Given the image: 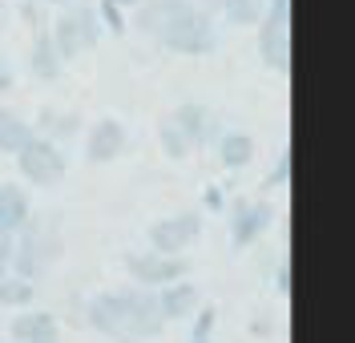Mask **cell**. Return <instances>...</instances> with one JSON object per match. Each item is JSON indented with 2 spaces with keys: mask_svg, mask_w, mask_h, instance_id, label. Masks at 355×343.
I'll return each instance as SVG.
<instances>
[{
  "mask_svg": "<svg viewBox=\"0 0 355 343\" xmlns=\"http://www.w3.org/2000/svg\"><path fill=\"white\" fill-rule=\"evenodd\" d=\"M157 41L166 49H174V53L202 57V53L214 49V21H210V12L194 8L190 0H166Z\"/></svg>",
  "mask_w": 355,
  "mask_h": 343,
  "instance_id": "1",
  "label": "cell"
},
{
  "mask_svg": "<svg viewBox=\"0 0 355 343\" xmlns=\"http://www.w3.org/2000/svg\"><path fill=\"white\" fill-rule=\"evenodd\" d=\"M121 303H125V327H121V340H154L157 331L166 327L162 311H157V295L146 291V287H125L121 291Z\"/></svg>",
  "mask_w": 355,
  "mask_h": 343,
  "instance_id": "2",
  "label": "cell"
},
{
  "mask_svg": "<svg viewBox=\"0 0 355 343\" xmlns=\"http://www.w3.org/2000/svg\"><path fill=\"white\" fill-rule=\"evenodd\" d=\"M17 161H21V174L33 186H57L65 178V154L49 137H33L21 154H17Z\"/></svg>",
  "mask_w": 355,
  "mask_h": 343,
  "instance_id": "3",
  "label": "cell"
},
{
  "mask_svg": "<svg viewBox=\"0 0 355 343\" xmlns=\"http://www.w3.org/2000/svg\"><path fill=\"white\" fill-rule=\"evenodd\" d=\"M198 230H202V218L194 210L174 214V218H157L154 227H150V247H154V254L178 258V251H186L198 238Z\"/></svg>",
  "mask_w": 355,
  "mask_h": 343,
  "instance_id": "4",
  "label": "cell"
},
{
  "mask_svg": "<svg viewBox=\"0 0 355 343\" xmlns=\"http://www.w3.org/2000/svg\"><path fill=\"white\" fill-rule=\"evenodd\" d=\"M125 271L133 274V283L137 287H146V291H154L157 283H178L182 274H190V263L178 254V258H166V254H130L125 258Z\"/></svg>",
  "mask_w": 355,
  "mask_h": 343,
  "instance_id": "5",
  "label": "cell"
},
{
  "mask_svg": "<svg viewBox=\"0 0 355 343\" xmlns=\"http://www.w3.org/2000/svg\"><path fill=\"white\" fill-rule=\"evenodd\" d=\"M121 150H125V125H121L117 117H101V121L89 130L85 158L93 161V166H105V161H113Z\"/></svg>",
  "mask_w": 355,
  "mask_h": 343,
  "instance_id": "6",
  "label": "cell"
},
{
  "mask_svg": "<svg viewBox=\"0 0 355 343\" xmlns=\"http://www.w3.org/2000/svg\"><path fill=\"white\" fill-rule=\"evenodd\" d=\"M178 125V134L186 137V146L194 150V146H206L210 137H214V130H218V121H214V114L206 109V105H198V101H186V105H178V114L170 117Z\"/></svg>",
  "mask_w": 355,
  "mask_h": 343,
  "instance_id": "7",
  "label": "cell"
},
{
  "mask_svg": "<svg viewBox=\"0 0 355 343\" xmlns=\"http://www.w3.org/2000/svg\"><path fill=\"white\" fill-rule=\"evenodd\" d=\"M259 49H263V65L266 69L287 73V65H291V21L266 17L263 33H259Z\"/></svg>",
  "mask_w": 355,
  "mask_h": 343,
  "instance_id": "8",
  "label": "cell"
},
{
  "mask_svg": "<svg viewBox=\"0 0 355 343\" xmlns=\"http://www.w3.org/2000/svg\"><path fill=\"white\" fill-rule=\"evenodd\" d=\"M89 327L101 331V335H117L121 340V327H125V303L121 291H101V295L89 299Z\"/></svg>",
  "mask_w": 355,
  "mask_h": 343,
  "instance_id": "9",
  "label": "cell"
},
{
  "mask_svg": "<svg viewBox=\"0 0 355 343\" xmlns=\"http://www.w3.org/2000/svg\"><path fill=\"white\" fill-rule=\"evenodd\" d=\"M28 222V190L17 182L0 186V238H17Z\"/></svg>",
  "mask_w": 355,
  "mask_h": 343,
  "instance_id": "10",
  "label": "cell"
},
{
  "mask_svg": "<svg viewBox=\"0 0 355 343\" xmlns=\"http://www.w3.org/2000/svg\"><path fill=\"white\" fill-rule=\"evenodd\" d=\"M270 218H275V206L270 202H254V206L243 202L239 210H234V222H230V238H234V247L254 243V234L270 227Z\"/></svg>",
  "mask_w": 355,
  "mask_h": 343,
  "instance_id": "11",
  "label": "cell"
},
{
  "mask_svg": "<svg viewBox=\"0 0 355 343\" xmlns=\"http://www.w3.org/2000/svg\"><path fill=\"white\" fill-rule=\"evenodd\" d=\"M157 311L162 319H186L198 311V287L194 283H170L162 295H157Z\"/></svg>",
  "mask_w": 355,
  "mask_h": 343,
  "instance_id": "12",
  "label": "cell"
},
{
  "mask_svg": "<svg viewBox=\"0 0 355 343\" xmlns=\"http://www.w3.org/2000/svg\"><path fill=\"white\" fill-rule=\"evenodd\" d=\"M28 65H33V73H37L41 81H57V77H61V53H57V45H53L49 33H37Z\"/></svg>",
  "mask_w": 355,
  "mask_h": 343,
  "instance_id": "13",
  "label": "cell"
},
{
  "mask_svg": "<svg viewBox=\"0 0 355 343\" xmlns=\"http://www.w3.org/2000/svg\"><path fill=\"white\" fill-rule=\"evenodd\" d=\"M33 137H37V134L28 130V121H21L12 109H4V105H0V154H21Z\"/></svg>",
  "mask_w": 355,
  "mask_h": 343,
  "instance_id": "14",
  "label": "cell"
},
{
  "mask_svg": "<svg viewBox=\"0 0 355 343\" xmlns=\"http://www.w3.org/2000/svg\"><path fill=\"white\" fill-rule=\"evenodd\" d=\"M53 45H57V53H61V61L65 57H77L81 49H85V41H81V28H77V21H73V8L69 12H61V21L53 24Z\"/></svg>",
  "mask_w": 355,
  "mask_h": 343,
  "instance_id": "15",
  "label": "cell"
},
{
  "mask_svg": "<svg viewBox=\"0 0 355 343\" xmlns=\"http://www.w3.org/2000/svg\"><path fill=\"white\" fill-rule=\"evenodd\" d=\"M218 158L226 170H239V166H246V161L254 158V137L246 134H226L218 146Z\"/></svg>",
  "mask_w": 355,
  "mask_h": 343,
  "instance_id": "16",
  "label": "cell"
},
{
  "mask_svg": "<svg viewBox=\"0 0 355 343\" xmlns=\"http://www.w3.org/2000/svg\"><path fill=\"white\" fill-rule=\"evenodd\" d=\"M49 327H57V319H53L49 311H24V315L12 319V340L17 343H33L41 331H49Z\"/></svg>",
  "mask_w": 355,
  "mask_h": 343,
  "instance_id": "17",
  "label": "cell"
},
{
  "mask_svg": "<svg viewBox=\"0 0 355 343\" xmlns=\"http://www.w3.org/2000/svg\"><path fill=\"white\" fill-rule=\"evenodd\" d=\"M214 8H222L230 24H254L263 17V0H214Z\"/></svg>",
  "mask_w": 355,
  "mask_h": 343,
  "instance_id": "18",
  "label": "cell"
},
{
  "mask_svg": "<svg viewBox=\"0 0 355 343\" xmlns=\"http://www.w3.org/2000/svg\"><path fill=\"white\" fill-rule=\"evenodd\" d=\"M33 299V283L28 279H21V274H4L0 279V303L4 307H24Z\"/></svg>",
  "mask_w": 355,
  "mask_h": 343,
  "instance_id": "19",
  "label": "cell"
},
{
  "mask_svg": "<svg viewBox=\"0 0 355 343\" xmlns=\"http://www.w3.org/2000/svg\"><path fill=\"white\" fill-rule=\"evenodd\" d=\"M157 137H162V146H166V154H170V158H186V154H190L186 137L178 134V125L170 121V117H162V121H157Z\"/></svg>",
  "mask_w": 355,
  "mask_h": 343,
  "instance_id": "20",
  "label": "cell"
},
{
  "mask_svg": "<svg viewBox=\"0 0 355 343\" xmlns=\"http://www.w3.org/2000/svg\"><path fill=\"white\" fill-rule=\"evenodd\" d=\"M73 21H77V28H81V41H85V49L97 45V12H93L89 4H73Z\"/></svg>",
  "mask_w": 355,
  "mask_h": 343,
  "instance_id": "21",
  "label": "cell"
},
{
  "mask_svg": "<svg viewBox=\"0 0 355 343\" xmlns=\"http://www.w3.org/2000/svg\"><path fill=\"white\" fill-rule=\"evenodd\" d=\"M287 178H291V150H283V154H279V166L266 174V186L279 190V186H287Z\"/></svg>",
  "mask_w": 355,
  "mask_h": 343,
  "instance_id": "22",
  "label": "cell"
},
{
  "mask_svg": "<svg viewBox=\"0 0 355 343\" xmlns=\"http://www.w3.org/2000/svg\"><path fill=\"white\" fill-rule=\"evenodd\" d=\"M210 331H214V307H206L194 323V340H210Z\"/></svg>",
  "mask_w": 355,
  "mask_h": 343,
  "instance_id": "23",
  "label": "cell"
},
{
  "mask_svg": "<svg viewBox=\"0 0 355 343\" xmlns=\"http://www.w3.org/2000/svg\"><path fill=\"white\" fill-rule=\"evenodd\" d=\"M101 17H105V24H110L113 33L125 28V24H121V12H117V4H110V0H101Z\"/></svg>",
  "mask_w": 355,
  "mask_h": 343,
  "instance_id": "24",
  "label": "cell"
},
{
  "mask_svg": "<svg viewBox=\"0 0 355 343\" xmlns=\"http://www.w3.org/2000/svg\"><path fill=\"white\" fill-rule=\"evenodd\" d=\"M266 17H275V21H291V0H270V12Z\"/></svg>",
  "mask_w": 355,
  "mask_h": 343,
  "instance_id": "25",
  "label": "cell"
},
{
  "mask_svg": "<svg viewBox=\"0 0 355 343\" xmlns=\"http://www.w3.org/2000/svg\"><path fill=\"white\" fill-rule=\"evenodd\" d=\"M8 263H12V238H0V279L8 274Z\"/></svg>",
  "mask_w": 355,
  "mask_h": 343,
  "instance_id": "26",
  "label": "cell"
},
{
  "mask_svg": "<svg viewBox=\"0 0 355 343\" xmlns=\"http://www.w3.org/2000/svg\"><path fill=\"white\" fill-rule=\"evenodd\" d=\"M275 287H279L283 295L291 291V267H287V263H283V267H279V274H275Z\"/></svg>",
  "mask_w": 355,
  "mask_h": 343,
  "instance_id": "27",
  "label": "cell"
},
{
  "mask_svg": "<svg viewBox=\"0 0 355 343\" xmlns=\"http://www.w3.org/2000/svg\"><path fill=\"white\" fill-rule=\"evenodd\" d=\"M33 343H61V335H57V327H49V331H41Z\"/></svg>",
  "mask_w": 355,
  "mask_h": 343,
  "instance_id": "28",
  "label": "cell"
},
{
  "mask_svg": "<svg viewBox=\"0 0 355 343\" xmlns=\"http://www.w3.org/2000/svg\"><path fill=\"white\" fill-rule=\"evenodd\" d=\"M8 85H12V77H8V73L0 69V89H8Z\"/></svg>",
  "mask_w": 355,
  "mask_h": 343,
  "instance_id": "29",
  "label": "cell"
},
{
  "mask_svg": "<svg viewBox=\"0 0 355 343\" xmlns=\"http://www.w3.org/2000/svg\"><path fill=\"white\" fill-rule=\"evenodd\" d=\"M110 4H117V8H121V4H141V0H110Z\"/></svg>",
  "mask_w": 355,
  "mask_h": 343,
  "instance_id": "30",
  "label": "cell"
},
{
  "mask_svg": "<svg viewBox=\"0 0 355 343\" xmlns=\"http://www.w3.org/2000/svg\"><path fill=\"white\" fill-rule=\"evenodd\" d=\"M0 33H4V0H0Z\"/></svg>",
  "mask_w": 355,
  "mask_h": 343,
  "instance_id": "31",
  "label": "cell"
},
{
  "mask_svg": "<svg viewBox=\"0 0 355 343\" xmlns=\"http://www.w3.org/2000/svg\"><path fill=\"white\" fill-rule=\"evenodd\" d=\"M194 343H210V340H194Z\"/></svg>",
  "mask_w": 355,
  "mask_h": 343,
  "instance_id": "32",
  "label": "cell"
}]
</instances>
